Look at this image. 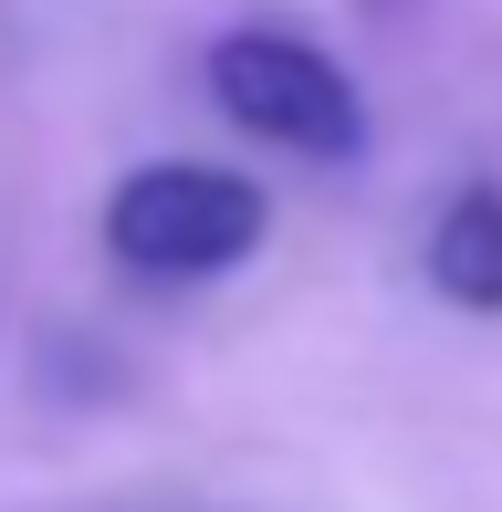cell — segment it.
<instances>
[{
  "label": "cell",
  "instance_id": "cell-3",
  "mask_svg": "<svg viewBox=\"0 0 502 512\" xmlns=\"http://www.w3.org/2000/svg\"><path fill=\"white\" fill-rule=\"evenodd\" d=\"M419 272L450 314H502V178H461L450 189V209L429 220Z\"/></svg>",
  "mask_w": 502,
  "mask_h": 512
},
{
  "label": "cell",
  "instance_id": "cell-2",
  "mask_svg": "<svg viewBox=\"0 0 502 512\" xmlns=\"http://www.w3.org/2000/svg\"><path fill=\"white\" fill-rule=\"evenodd\" d=\"M272 199L262 178L210 168V157H147L105 189V251L136 283H220L262 251Z\"/></svg>",
  "mask_w": 502,
  "mask_h": 512
},
{
  "label": "cell",
  "instance_id": "cell-1",
  "mask_svg": "<svg viewBox=\"0 0 502 512\" xmlns=\"http://www.w3.org/2000/svg\"><path fill=\"white\" fill-rule=\"evenodd\" d=\"M199 74H210V105L231 115L241 136L304 157V168H356V157L377 147V115L356 95V74L325 42L283 32V21H231Z\"/></svg>",
  "mask_w": 502,
  "mask_h": 512
}]
</instances>
